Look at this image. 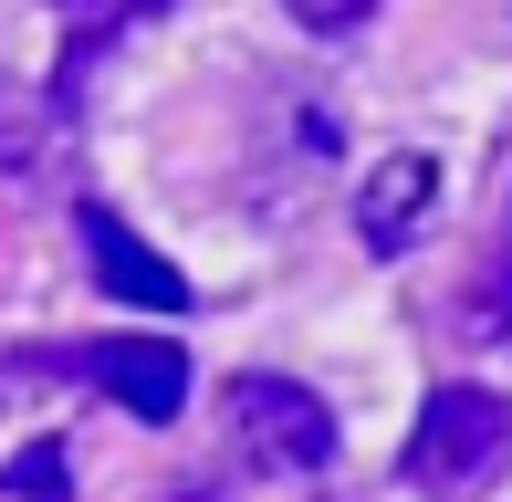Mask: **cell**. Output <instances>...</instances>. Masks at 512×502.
Wrapping results in <instances>:
<instances>
[{"label":"cell","instance_id":"1","mask_svg":"<svg viewBox=\"0 0 512 502\" xmlns=\"http://www.w3.org/2000/svg\"><path fill=\"white\" fill-rule=\"evenodd\" d=\"M220 408H230V450H241L251 471H272V482H304V471L335 461V408L314 398V387H293V377H230L220 387Z\"/></svg>","mask_w":512,"mask_h":502},{"label":"cell","instance_id":"2","mask_svg":"<svg viewBox=\"0 0 512 502\" xmlns=\"http://www.w3.org/2000/svg\"><path fill=\"white\" fill-rule=\"evenodd\" d=\"M502 461H512V408L492 387H439V398L418 408L408 450H398V471L418 492H481Z\"/></svg>","mask_w":512,"mask_h":502},{"label":"cell","instance_id":"3","mask_svg":"<svg viewBox=\"0 0 512 502\" xmlns=\"http://www.w3.org/2000/svg\"><path fill=\"white\" fill-rule=\"evenodd\" d=\"M84 262H95V283L115 293V304H136V314H189V272L157 262V251L136 241L105 199H84Z\"/></svg>","mask_w":512,"mask_h":502},{"label":"cell","instance_id":"4","mask_svg":"<svg viewBox=\"0 0 512 502\" xmlns=\"http://www.w3.org/2000/svg\"><path fill=\"white\" fill-rule=\"evenodd\" d=\"M439 210V157H418V147H398V157H377V168L356 178V241L377 251V262H398V251L418 241V220Z\"/></svg>","mask_w":512,"mask_h":502},{"label":"cell","instance_id":"5","mask_svg":"<svg viewBox=\"0 0 512 502\" xmlns=\"http://www.w3.org/2000/svg\"><path fill=\"white\" fill-rule=\"evenodd\" d=\"M95 377H105V398H126V419H147V429H168L178 408H189V346H168V335H105Z\"/></svg>","mask_w":512,"mask_h":502},{"label":"cell","instance_id":"6","mask_svg":"<svg viewBox=\"0 0 512 502\" xmlns=\"http://www.w3.org/2000/svg\"><path fill=\"white\" fill-rule=\"evenodd\" d=\"M450 335L460 346H512V231L471 262V283H460V304H450Z\"/></svg>","mask_w":512,"mask_h":502},{"label":"cell","instance_id":"7","mask_svg":"<svg viewBox=\"0 0 512 502\" xmlns=\"http://www.w3.org/2000/svg\"><path fill=\"white\" fill-rule=\"evenodd\" d=\"M53 136H63L53 95H42V84H11V74H0V178H32L42 157H53Z\"/></svg>","mask_w":512,"mask_h":502},{"label":"cell","instance_id":"8","mask_svg":"<svg viewBox=\"0 0 512 502\" xmlns=\"http://www.w3.org/2000/svg\"><path fill=\"white\" fill-rule=\"evenodd\" d=\"M147 11H157V0H74V53H63V74H74L105 32H126V21H147Z\"/></svg>","mask_w":512,"mask_h":502},{"label":"cell","instance_id":"9","mask_svg":"<svg viewBox=\"0 0 512 502\" xmlns=\"http://www.w3.org/2000/svg\"><path fill=\"white\" fill-rule=\"evenodd\" d=\"M0 492H32V502H63V450H53V440L11 450V471H0Z\"/></svg>","mask_w":512,"mask_h":502},{"label":"cell","instance_id":"10","mask_svg":"<svg viewBox=\"0 0 512 502\" xmlns=\"http://www.w3.org/2000/svg\"><path fill=\"white\" fill-rule=\"evenodd\" d=\"M283 11L304 21V32H345V21H366L377 0H283Z\"/></svg>","mask_w":512,"mask_h":502}]
</instances>
